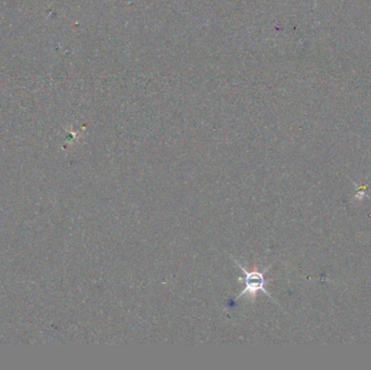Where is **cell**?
Listing matches in <instances>:
<instances>
[{
    "label": "cell",
    "instance_id": "1",
    "mask_svg": "<svg viewBox=\"0 0 371 370\" xmlns=\"http://www.w3.org/2000/svg\"><path fill=\"white\" fill-rule=\"evenodd\" d=\"M237 264V266L243 271L245 273V277L240 278V280H243L245 283V289L241 291V293H239L237 295V299L241 298L242 295L249 294L252 295V297H256L257 293L263 292L265 294L270 295V292L266 290V279H265V271H247L242 265L238 263V262L235 261Z\"/></svg>",
    "mask_w": 371,
    "mask_h": 370
}]
</instances>
